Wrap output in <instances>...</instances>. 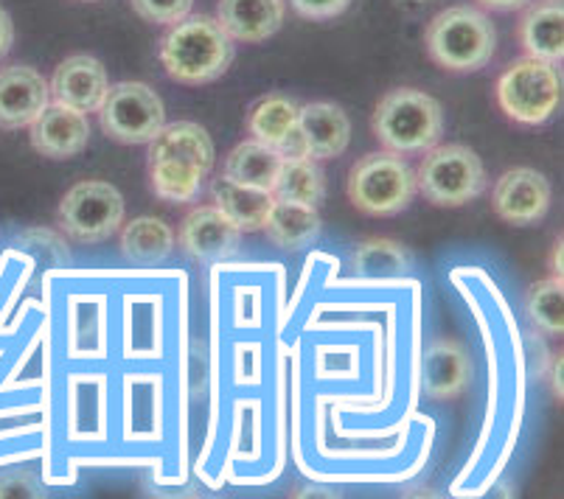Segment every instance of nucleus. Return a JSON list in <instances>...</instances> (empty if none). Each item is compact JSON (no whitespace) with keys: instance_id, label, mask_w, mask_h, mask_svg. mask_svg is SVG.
<instances>
[{"instance_id":"30","label":"nucleus","mask_w":564,"mask_h":499,"mask_svg":"<svg viewBox=\"0 0 564 499\" xmlns=\"http://www.w3.org/2000/svg\"><path fill=\"white\" fill-rule=\"evenodd\" d=\"M12 43H14L12 18L7 14V9H0V59L12 51Z\"/></svg>"},{"instance_id":"11","label":"nucleus","mask_w":564,"mask_h":499,"mask_svg":"<svg viewBox=\"0 0 564 499\" xmlns=\"http://www.w3.org/2000/svg\"><path fill=\"white\" fill-rule=\"evenodd\" d=\"M51 87L29 65L0 68V130H23L48 107Z\"/></svg>"},{"instance_id":"20","label":"nucleus","mask_w":564,"mask_h":499,"mask_svg":"<svg viewBox=\"0 0 564 499\" xmlns=\"http://www.w3.org/2000/svg\"><path fill=\"white\" fill-rule=\"evenodd\" d=\"M261 230L267 239L279 245L281 250H304L312 241H317L323 230V219L317 214L315 205L286 203V199H275L270 214H267Z\"/></svg>"},{"instance_id":"27","label":"nucleus","mask_w":564,"mask_h":499,"mask_svg":"<svg viewBox=\"0 0 564 499\" xmlns=\"http://www.w3.org/2000/svg\"><path fill=\"white\" fill-rule=\"evenodd\" d=\"M528 315H531L533 326L540 328L542 334H556L564 332V292H562V278L551 275L540 284L531 286L528 295Z\"/></svg>"},{"instance_id":"19","label":"nucleus","mask_w":564,"mask_h":499,"mask_svg":"<svg viewBox=\"0 0 564 499\" xmlns=\"http://www.w3.org/2000/svg\"><path fill=\"white\" fill-rule=\"evenodd\" d=\"M520 43L528 56L558 65L564 56L562 0H536L520 20Z\"/></svg>"},{"instance_id":"9","label":"nucleus","mask_w":564,"mask_h":499,"mask_svg":"<svg viewBox=\"0 0 564 499\" xmlns=\"http://www.w3.org/2000/svg\"><path fill=\"white\" fill-rule=\"evenodd\" d=\"M491 208L511 225H533L551 208V183L536 169H511L495 183Z\"/></svg>"},{"instance_id":"32","label":"nucleus","mask_w":564,"mask_h":499,"mask_svg":"<svg viewBox=\"0 0 564 499\" xmlns=\"http://www.w3.org/2000/svg\"><path fill=\"white\" fill-rule=\"evenodd\" d=\"M404 3H430V0H404Z\"/></svg>"},{"instance_id":"10","label":"nucleus","mask_w":564,"mask_h":499,"mask_svg":"<svg viewBox=\"0 0 564 499\" xmlns=\"http://www.w3.org/2000/svg\"><path fill=\"white\" fill-rule=\"evenodd\" d=\"M177 241L192 259L225 261L239 253L242 230L236 228L217 205H199L192 214H186Z\"/></svg>"},{"instance_id":"4","label":"nucleus","mask_w":564,"mask_h":499,"mask_svg":"<svg viewBox=\"0 0 564 499\" xmlns=\"http://www.w3.org/2000/svg\"><path fill=\"white\" fill-rule=\"evenodd\" d=\"M486 188V169L469 147L447 143V147L427 149V158L415 172V192L438 208H458V205L478 199Z\"/></svg>"},{"instance_id":"1","label":"nucleus","mask_w":564,"mask_h":499,"mask_svg":"<svg viewBox=\"0 0 564 499\" xmlns=\"http://www.w3.org/2000/svg\"><path fill=\"white\" fill-rule=\"evenodd\" d=\"M234 40L217 18L188 14L177 20L161 40V62L166 74L181 85H208L225 76L234 62Z\"/></svg>"},{"instance_id":"12","label":"nucleus","mask_w":564,"mask_h":499,"mask_svg":"<svg viewBox=\"0 0 564 499\" xmlns=\"http://www.w3.org/2000/svg\"><path fill=\"white\" fill-rule=\"evenodd\" d=\"M51 96L59 105H68L79 112H99L101 101H105L110 82H107V70L96 56L76 54L54 70L51 79Z\"/></svg>"},{"instance_id":"14","label":"nucleus","mask_w":564,"mask_h":499,"mask_svg":"<svg viewBox=\"0 0 564 499\" xmlns=\"http://www.w3.org/2000/svg\"><path fill=\"white\" fill-rule=\"evenodd\" d=\"M299 112L301 107L290 96H281V93L267 96L250 110L248 132L253 135V141L281 152V158H304L306 147L299 130Z\"/></svg>"},{"instance_id":"21","label":"nucleus","mask_w":564,"mask_h":499,"mask_svg":"<svg viewBox=\"0 0 564 499\" xmlns=\"http://www.w3.org/2000/svg\"><path fill=\"white\" fill-rule=\"evenodd\" d=\"M212 194H214V205L228 216L236 228L245 230V234L261 230L267 214H270V208H273L275 203L273 192L253 188V185L234 183V180H228L225 174L214 180Z\"/></svg>"},{"instance_id":"6","label":"nucleus","mask_w":564,"mask_h":499,"mask_svg":"<svg viewBox=\"0 0 564 499\" xmlns=\"http://www.w3.org/2000/svg\"><path fill=\"white\" fill-rule=\"evenodd\" d=\"M562 99L556 65L522 56L497 79V101L502 112L520 123H545Z\"/></svg>"},{"instance_id":"8","label":"nucleus","mask_w":564,"mask_h":499,"mask_svg":"<svg viewBox=\"0 0 564 499\" xmlns=\"http://www.w3.org/2000/svg\"><path fill=\"white\" fill-rule=\"evenodd\" d=\"M124 223V197L116 185L101 180L76 183L59 203V225L82 245L110 239Z\"/></svg>"},{"instance_id":"13","label":"nucleus","mask_w":564,"mask_h":499,"mask_svg":"<svg viewBox=\"0 0 564 499\" xmlns=\"http://www.w3.org/2000/svg\"><path fill=\"white\" fill-rule=\"evenodd\" d=\"M87 141H90V123L85 112L59 101H48V107L32 123V147L54 161L74 158L87 147Z\"/></svg>"},{"instance_id":"2","label":"nucleus","mask_w":564,"mask_h":499,"mask_svg":"<svg viewBox=\"0 0 564 499\" xmlns=\"http://www.w3.org/2000/svg\"><path fill=\"white\" fill-rule=\"evenodd\" d=\"M441 132H444L441 105L433 96L413 87L384 93L373 112V135L384 152H427L441 141Z\"/></svg>"},{"instance_id":"22","label":"nucleus","mask_w":564,"mask_h":499,"mask_svg":"<svg viewBox=\"0 0 564 499\" xmlns=\"http://www.w3.org/2000/svg\"><path fill=\"white\" fill-rule=\"evenodd\" d=\"M281 161H284V158H281V152H275L273 147H267V143L261 141H245L228 154V161H225V177L234 180V183L273 192Z\"/></svg>"},{"instance_id":"16","label":"nucleus","mask_w":564,"mask_h":499,"mask_svg":"<svg viewBox=\"0 0 564 499\" xmlns=\"http://www.w3.org/2000/svg\"><path fill=\"white\" fill-rule=\"evenodd\" d=\"M299 130L304 138V147L315 161H329L340 158L351 143V121L346 112L329 101H312L301 107Z\"/></svg>"},{"instance_id":"5","label":"nucleus","mask_w":564,"mask_h":499,"mask_svg":"<svg viewBox=\"0 0 564 499\" xmlns=\"http://www.w3.org/2000/svg\"><path fill=\"white\" fill-rule=\"evenodd\" d=\"M415 172L402 154H366L348 177V199L368 216L402 214L415 197Z\"/></svg>"},{"instance_id":"28","label":"nucleus","mask_w":564,"mask_h":499,"mask_svg":"<svg viewBox=\"0 0 564 499\" xmlns=\"http://www.w3.org/2000/svg\"><path fill=\"white\" fill-rule=\"evenodd\" d=\"M130 7L138 18L150 20V23L174 25L177 20L192 14L194 0H130Z\"/></svg>"},{"instance_id":"15","label":"nucleus","mask_w":564,"mask_h":499,"mask_svg":"<svg viewBox=\"0 0 564 499\" xmlns=\"http://www.w3.org/2000/svg\"><path fill=\"white\" fill-rule=\"evenodd\" d=\"M286 0H219L217 23L234 43H261L284 25Z\"/></svg>"},{"instance_id":"18","label":"nucleus","mask_w":564,"mask_h":499,"mask_svg":"<svg viewBox=\"0 0 564 499\" xmlns=\"http://www.w3.org/2000/svg\"><path fill=\"white\" fill-rule=\"evenodd\" d=\"M155 161L186 163L208 177L214 169V143L208 132L194 121L163 123L161 132L150 141V163Z\"/></svg>"},{"instance_id":"26","label":"nucleus","mask_w":564,"mask_h":499,"mask_svg":"<svg viewBox=\"0 0 564 499\" xmlns=\"http://www.w3.org/2000/svg\"><path fill=\"white\" fill-rule=\"evenodd\" d=\"M152 188L166 203H192L203 192L205 174L199 169L186 166L177 161H155L150 163Z\"/></svg>"},{"instance_id":"25","label":"nucleus","mask_w":564,"mask_h":499,"mask_svg":"<svg viewBox=\"0 0 564 499\" xmlns=\"http://www.w3.org/2000/svg\"><path fill=\"white\" fill-rule=\"evenodd\" d=\"M351 267L362 278H402L413 270V256L399 241L368 239L354 250Z\"/></svg>"},{"instance_id":"31","label":"nucleus","mask_w":564,"mask_h":499,"mask_svg":"<svg viewBox=\"0 0 564 499\" xmlns=\"http://www.w3.org/2000/svg\"><path fill=\"white\" fill-rule=\"evenodd\" d=\"M480 7L491 9V12H514V9H522L528 0H478Z\"/></svg>"},{"instance_id":"23","label":"nucleus","mask_w":564,"mask_h":499,"mask_svg":"<svg viewBox=\"0 0 564 499\" xmlns=\"http://www.w3.org/2000/svg\"><path fill=\"white\" fill-rule=\"evenodd\" d=\"M273 197L286 199V203L301 205H321L326 197V174L321 163L310 154L304 158H284L279 169V177L273 185Z\"/></svg>"},{"instance_id":"3","label":"nucleus","mask_w":564,"mask_h":499,"mask_svg":"<svg viewBox=\"0 0 564 499\" xmlns=\"http://www.w3.org/2000/svg\"><path fill=\"white\" fill-rule=\"evenodd\" d=\"M424 43L435 65L453 74H471L491 62L497 34L489 14L471 7H453L430 20Z\"/></svg>"},{"instance_id":"29","label":"nucleus","mask_w":564,"mask_h":499,"mask_svg":"<svg viewBox=\"0 0 564 499\" xmlns=\"http://www.w3.org/2000/svg\"><path fill=\"white\" fill-rule=\"evenodd\" d=\"M290 7L306 20H332L351 7V0H290Z\"/></svg>"},{"instance_id":"17","label":"nucleus","mask_w":564,"mask_h":499,"mask_svg":"<svg viewBox=\"0 0 564 499\" xmlns=\"http://www.w3.org/2000/svg\"><path fill=\"white\" fill-rule=\"evenodd\" d=\"M471 384V362L455 339H438L422 357V390L430 399H455Z\"/></svg>"},{"instance_id":"24","label":"nucleus","mask_w":564,"mask_h":499,"mask_svg":"<svg viewBox=\"0 0 564 499\" xmlns=\"http://www.w3.org/2000/svg\"><path fill=\"white\" fill-rule=\"evenodd\" d=\"M121 250L138 264H155L174 250V230L158 216H141L127 223L121 234Z\"/></svg>"},{"instance_id":"7","label":"nucleus","mask_w":564,"mask_h":499,"mask_svg":"<svg viewBox=\"0 0 564 499\" xmlns=\"http://www.w3.org/2000/svg\"><path fill=\"white\" fill-rule=\"evenodd\" d=\"M101 130L118 143H150L166 123L163 101L150 85L143 82H121L107 90L99 107Z\"/></svg>"}]
</instances>
